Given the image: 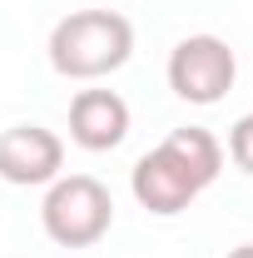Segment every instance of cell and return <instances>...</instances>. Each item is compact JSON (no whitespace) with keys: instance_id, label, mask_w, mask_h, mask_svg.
Here are the masks:
<instances>
[{"instance_id":"1","label":"cell","mask_w":253,"mask_h":258,"mask_svg":"<svg viewBox=\"0 0 253 258\" xmlns=\"http://www.w3.org/2000/svg\"><path fill=\"white\" fill-rule=\"evenodd\" d=\"M50 64L65 80H104L134 55V25L119 10H70L50 30Z\"/></svg>"},{"instance_id":"2","label":"cell","mask_w":253,"mask_h":258,"mask_svg":"<svg viewBox=\"0 0 253 258\" xmlns=\"http://www.w3.org/2000/svg\"><path fill=\"white\" fill-rule=\"evenodd\" d=\"M40 224L60 248H95L114 224V199L95 174H60L45 189Z\"/></svg>"},{"instance_id":"4","label":"cell","mask_w":253,"mask_h":258,"mask_svg":"<svg viewBox=\"0 0 253 258\" xmlns=\"http://www.w3.org/2000/svg\"><path fill=\"white\" fill-rule=\"evenodd\" d=\"M65 174V139L45 124L0 129V179L15 189H50Z\"/></svg>"},{"instance_id":"6","label":"cell","mask_w":253,"mask_h":258,"mask_svg":"<svg viewBox=\"0 0 253 258\" xmlns=\"http://www.w3.org/2000/svg\"><path fill=\"white\" fill-rule=\"evenodd\" d=\"M70 139L90 154H109L129 139V104L114 90H80L70 99Z\"/></svg>"},{"instance_id":"9","label":"cell","mask_w":253,"mask_h":258,"mask_svg":"<svg viewBox=\"0 0 253 258\" xmlns=\"http://www.w3.org/2000/svg\"><path fill=\"white\" fill-rule=\"evenodd\" d=\"M228 258H253V243H238V248H228Z\"/></svg>"},{"instance_id":"7","label":"cell","mask_w":253,"mask_h":258,"mask_svg":"<svg viewBox=\"0 0 253 258\" xmlns=\"http://www.w3.org/2000/svg\"><path fill=\"white\" fill-rule=\"evenodd\" d=\"M164 144H169V149H174L179 159L189 164V174L199 179V184H204V189H209V184H214V179L223 174V144L214 139V134H209V129L184 124V129H174V134H169Z\"/></svg>"},{"instance_id":"8","label":"cell","mask_w":253,"mask_h":258,"mask_svg":"<svg viewBox=\"0 0 253 258\" xmlns=\"http://www.w3.org/2000/svg\"><path fill=\"white\" fill-rule=\"evenodd\" d=\"M228 159L238 164L243 174H253V114H238L228 129Z\"/></svg>"},{"instance_id":"3","label":"cell","mask_w":253,"mask_h":258,"mask_svg":"<svg viewBox=\"0 0 253 258\" xmlns=\"http://www.w3.org/2000/svg\"><path fill=\"white\" fill-rule=\"evenodd\" d=\"M169 90L184 104H219L238 80V55L219 35H184L169 50Z\"/></svg>"},{"instance_id":"5","label":"cell","mask_w":253,"mask_h":258,"mask_svg":"<svg viewBox=\"0 0 253 258\" xmlns=\"http://www.w3.org/2000/svg\"><path fill=\"white\" fill-rule=\"evenodd\" d=\"M129 189L139 199V209H149L159 219H174V214H184L194 199L204 194V184L189 174V164L179 159L169 144H159L149 154H139L134 169H129Z\"/></svg>"}]
</instances>
